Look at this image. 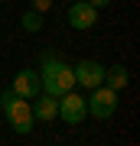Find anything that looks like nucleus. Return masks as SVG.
I'll return each instance as SVG.
<instances>
[{"label":"nucleus","instance_id":"nucleus-1","mask_svg":"<svg viewBox=\"0 0 140 146\" xmlns=\"http://www.w3.org/2000/svg\"><path fill=\"white\" fill-rule=\"evenodd\" d=\"M39 81H42V91H46L49 98H62V94H68L75 88L72 68L62 65L56 55H42V75H39Z\"/></svg>","mask_w":140,"mask_h":146},{"label":"nucleus","instance_id":"nucleus-2","mask_svg":"<svg viewBox=\"0 0 140 146\" xmlns=\"http://www.w3.org/2000/svg\"><path fill=\"white\" fill-rule=\"evenodd\" d=\"M0 107H3V114H7V120H10V127L16 133H29L33 130V107H29V101L16 98L13 91H7V94H0Z\"/></svg>","mask_w":140,"mask_h":146},{"label":"nucleus","instance_id":"nucleus-3","mask_svg":"<svg viewBox=\"0 0 140 146\" xmlns=\"http://www.w3.org/2000/svg\"><path fill=\"white\" fill-rule=\"evenodd\" d=\"M85 104H88V110L98 120H108V117H114V110H117V94L111 88H91V98L85 101Z\"/></svg>","mask_w":140,"mask_h":146},{"label":"nucleus","instance_id":"nucleus-4","mask_svg":"<svg viewBox=\"0 0 140 146\" xmlns=\"http://www.w3.org/2000/svg\"><path fill=\"white\" fill-rule=\"evenodd\" d=\"M85 114H88V104H85L82 94L68 91V94H62V98H59V117H62L65 123H82Z\"/></svg>","mask_w":140,"mask_h":146},{"label":"nucleus","instance_id":"nucleus-5","mask_svg":"<svg viewBox=\"0 0 140 146\" xmlns=\"http://www.w3.org/2000/svg\"><path fill=\"white\" fill-rule=\"evenodd\" d=\"M16 98H23V101H33V98H39L42 94V81H39V72H20V75H13V88H10Z\"/></svg>","mask_w":140,"mask_h":146},{"label":"nucleus","instance_id":"nucleus-6","mask_svg":"<svg viewBox=\"0 0 140 146\" xmlns=\"http://www.w3.org/2000/svg\"><path fill=\"white\" fill-rule=\"evenodd\" d=\"M72 75H75V84H82V88H101V81H104V68L98 62H78L72 68Z\"/></svg>","mask_w":140,"mask_h":146},{"label":"nucleus","instance_id":"nucleus-7","mask_svg":"<svg viewBox=\"0 0 140 146\" xmlns=\"http://www.w3.org/2000/svg\"><path fill=\"white\" fill-rule=\"evenodd\" d=\"M68 23L75 29H91L98 23V10H94L88 0H78V3H72V10H68Z\"/></svg>","mask_w":140,"mask_h":146},{"label":"nucleus","instance_id":"nucleus-8","mask_svg":"<svg viewBox=\"0 0 140 146\" xmlns=\"http://www.w3.org/2000/svg\"><path fill=\"white\" fill-rule=\"evenodd\" d=\"M36 104H29L33 107V120H56L59 117V98H49V94H39V98H33Z\"/></svg>","mask_w":140,"mask_h":146},{"label":"nucleus","instance_id":"nucleus-9","mask_svg":"<svg viewBox=\"0 0 140 146\" xmlns=\"http://www.w3.org/2000/svg\"><path fill=\"white\" fill-rule=\"evenodd\" d=\"M104 81H108V88L111 91H121V88H124V84H127V68L124 65H114V68H104Z\"/></svg>","mask_w":140,"mask_h":146},{"label":"nucleus","instance_id":"nucleus-10","mask_svg":"<svg viewBox=\"0 0 140 146\" xmlns=\"http://www.w3.org/2000/svg\"><path fill=\"white\" fill-rule=\"evenodd\" d=\"M23 26L29 29V33H36V29L42 26V13H26V16H23Z\"/></svg>","mask_w":140,"mask_h":146},{"label":"nucleus","instance_id":"nucleus-11","mask_svg":"<svg viewBox=\"0 0 140 146\" xmlns=\"http://www.w3.org/2000/svg\"><path fill=\"white\" fill-rule=\"evenodd\" d=\"M52 7V0H33V13H46Z\"/></svg>","mask_w":140,"mask_h":146},{"label":"nucleus","instance_id":"nucleus-12","mask_svg":"<svg viewBox=\"0 0 140 146\" xmlns=\"http://www.w3.org/2000/svg\"><path fill=\"white\" fill-rule=\"evenodd\" d=\"M88 3L94 7V10H101V7H108V3H111V0H88Z\"/></svg>","mask_w":140,"mask_h":146}]
</instances>
